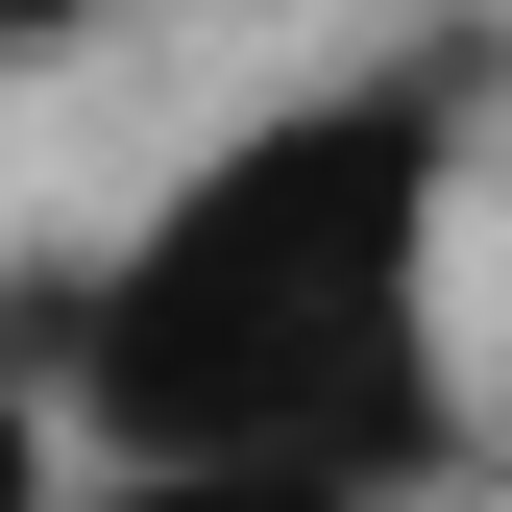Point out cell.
<instances>
[{
  "mask_svg": "<svg viewBox=\"0 0 512 512\" xmlns=\"http://www.w3.org/2000/svg\"><path fill=\"white\" fill-rule=\"evenodd\" d=\"M49 25H74V0H25V49H49Z\"/></svg>",
  "mask_w": 512,
  "mask_h": 512,
  "instance_id": "3957f363",
  "label": "cell"
},
{
  "mask_svg": "<svg viewBox=\"0 0 512 512\" xmlns=\"http://www.w3.org/2000/svg\"><path fill=\"white\" fill-rule=\"evenodd\" d=\"M439 74L293 98L220 171H171L147 244L49 317V391L98 464H317V488H439Z\"/></svg>",
  "mask_w": 512,
  "mask_h": 512,
  "instance_id": "6da1fadb",
  "label": "cell"
},
{
  "mask_svg": "<svg viewBox=\"0 0 512 512\" xmlns=\"http://www.w3.org/2000/svg\"><path fill=\"white\" fill-rule=\"evenodd\" d=\"M74 512H415V488H317V464H98Z\"/></svg>",
  "mask_w": 512,
  "mask_h": 512,
  "instance_id": "7a4b0ae2",
  "label": "cell"
}]
</instances>
